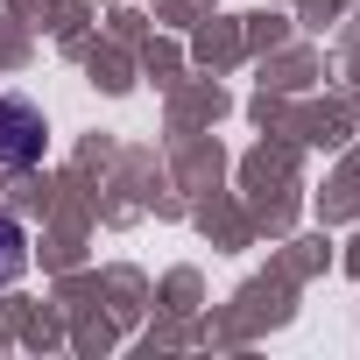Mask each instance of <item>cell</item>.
<instances>
[{"label":"cell","mask_w":360,"mask_h":360,"mask_svg":"<svg viewBox=\"0 0 360 360\" xmlns=\"http://www.w3.org/2000/svg\"><path fill=\"white\" fill-rule=\"evenodd\" d=\"M43 148H50L43 113H36L29 99H0V162H8V169H29V162H43Z\"/></svg>","instance_id":"cell-1"},{"label":"cell","mask_w":360,"mask_h":360,"mask_svg":"<svg viewBox=\"0 0 360 360\" xmlns=\"http://www.w3.org/2000/svg\"><path fill=\"white\" fill-rule=\"evenodd\" d=\"M22 269H29V233L15 219H0V283H15Z\"/></svg>","instance_id":"cell-2"}]
</instances>
